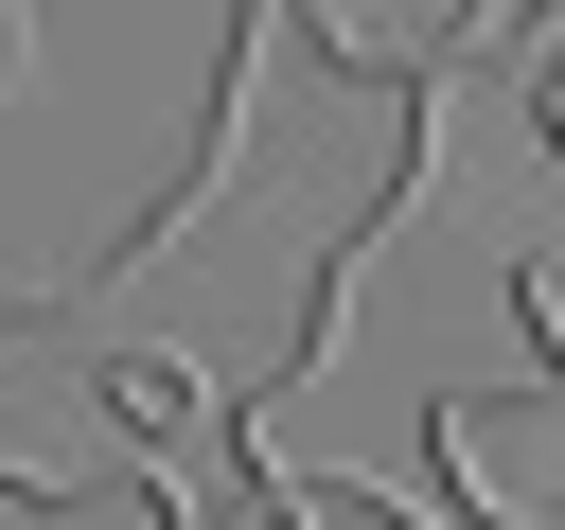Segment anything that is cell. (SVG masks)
Segmentation results:
<instances>
[{
	"instance_id": "6da1fadb",
	"label": "cell",
	"mask_w": 565,
	"mask_h": 530,
	"mask_svg": "<svg viewBox=\"0 0 565 530\" xmlns=\"http://www.w3.org/2000/svg\"><path fill=\"white\" fill-rule=\"evenodd\" d=\"M424 459H441L459 530H565V389L547 371H459L424 406Z\"/></svg>"
},
{
	"instance_id": "7a4b0ae2",
	"label": "cell",
	"mask_w": 565,
	"mask_h": 530,
	"mask_svg": "<svg viewBox=\"0 0 565 530\" xmlns=\"http://www.w3.org/2000/svg\"><path fill=\"white\" fill-rule=\"evenodd\" d=\"M265 495H282V530H424L388 477H265Z\"/></svg>"
},
{
	"instance_id": "3957f363",
	"label": "cell",
	"mask_w": 565,
	"mask_h": 530,
	"mask_svg": "<svg viewBox=\"0 0 565 530\" xmlns=\"http://www.w3.org/2000/svg\"><path fill=\"white\" fill-rule=\"evenodd\" d=\"M512 318H530V353H547V389H565V247H512Z\"/></svg>"
},
{
	"instance_id": "277c9868",
	"label": "cell",
	"mask_w": 565,
	"mask_h": 530,
	"mask_svg": "<svg viewBox=\"0 0 565 530\" xmlns=\"http://www.w3.org/2000/svg\"><path fill=\"white\" fill-rule=\"evenodd\" d=\"M530 124H547V159H565V18L530 35Z\"/></svg>"
},
{
	"instance_id": "5b68a950",
	"label": "cell",
	"mask_w": 565,
	"mask_h": 530,
	"mask_svg": "<svg viewBox=\"0 0 565 530\" xmlns=\"http://www.w3.org/2000/svg\"><path fill=\"white\" fill-rule=\"evenodd\" d=\"M177 530H282V495H230V512H177Z\"/></svg>"
}]
</instances>
